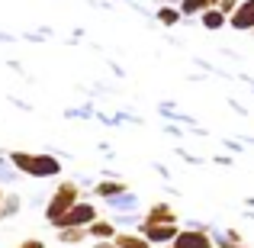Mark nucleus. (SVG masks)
Listing matches in <instances>:
<instances>
[{"instance_id": "nucleus-23", "label": "nucleus", "mask_w": 254, "mask_h": 248, "mask_svg": "<svg viewBox=\"0 0 254 248\" xmlns=\"http://www.w3.org/2000/svg\"><path fill=\"white\" fill-rule=\"evenodd\" d=\"M251 32H254V29H251Z\"/></svg>"}, {"instance_id": "nucleus-16", "label": "nucleus", "mask_w": 254, "mask_h": 248, "mask_svg": "<svg viewBox=\"0 0 254 248\" xmlns=\"http://www.w3.org/2000/svg\"><path fill=\"white\" fill-rule=\"evenodd\" d=\"M212 242H216V248H248V245H242V242H232V239H225V236H216Z\"/></svg>"}, {"instance_id": "nucleus-15", "label": "nucleus", "mask_w": 254, "mask_h": 248, "mask_svg": "<svg viewBox=\"0 0 254 248\" xmlns=\"http://www.w3.org/2000/svg\"><path fill=\"white\" fill-rule=\"evenodd\" d=\"M177 10H180V16H199V13H203L206 6L199 3V0H180Z\"/></svg>"}, {"instance_id": "nucleus-9", "label": "nucleus", "mask_w": 254, "mask_h": 248, "mask_svg": "<svg viewBox=\"0 0 254 248\" xmlns=\"http://www.w3.org/2000/svg\"><path fill=\"white\" fill-rule=\"evenodd\" d=\"M123 193H129L126 180H100L93 187V197H100V200H113V197H123Z\"/></svg>"}, {"instance_id": "nucleus-11", "label": "nucleus", "mask_w": 254, "mask_h": 248, "mask_svg": "<svg viewBox=\"0 0 254 248\" xmlns=\"http://www.w3.org/2000/svg\"><path fill=\"white\" fill-rule=\"evenodd\" d=\"M199 23H203L209 32H216V29H222V26H229V16H225L219 6H209V10L199 13Z\"/></svg>"}, {"instance_id": "nucleus-5", "label": "nucleus", "mask_w": 254, "mask_h": 248, "mask_svg": "<svg viewBox=\"0 0 254 248\" xmlns=\"http://www.w3.org/2000/svg\"><path fill=\"white\" fill-rule=\"evenodd\" d=\"M177 232V223H138V236H145L151 245H171Z\"/></svg>"}, {"instance_id": "nucleus-19", "label": "nucleus", "mask_w": 254, "mask_h": 248, "mask_svg": "<svg viewBox=\"0 0 254 248\" xmlns=\"http://www.w3.org/2000/svg\"><path fill=\"white\" fill-rule=\"evenodd\" d=\"M93 248H116V245H113V239H110V242H93Z\"/></svg>"}, {"instance_id": "nucleus-4", "label": "nucleus", "mask_w": 254, "mask_h": 248, "mask_svg": "<svg viewBox=\"0 0 254 248\" xmlns=\"http://www.w3.org/2000/svg\"><path fill=\"white\" fill-rule=\"evenodd\" d=\"M171 245L174 248H216L212 236L203 229V226H187V229H180Z\"/></svg>"}, {"instance_id": "nucleus-20", "label": "nucleus", "mask_w": 254, "mask_h": 248, "mask_svg": "<svg viewBox=\"0 0 254 248\" xmlns=\"http://www.w3.org/2000/svg\"><path fill=\"white\" fill-rule=\"evenodd\" d=\"M199 3H203L206 10H209V6H219V0H199Z\"/></svg>"}, {"instance_id": "nucleus-14", "label": "nucleus", "mask_w": 254, "mask_h": 248, "mask_svg": "<svg viewBox=\"0 0 254 248\" xmlns=\"http://www.w3.org/2000/svg\"><path fill=\"white\" fill-rule=\"evenodd\" d=\"M155 16H158V23H161V26H177L180 23V10H177V6H171V3H161Z\"/></svg>"}, {"instance_id": "nucleus-13", "label": "nucleus", "mask_w": 254, "mask_h": 248, "mask_svg": "<svg viewBox=\"0 0 254 248\" xmlns=\"http://www.w3.org/2000/svg\"><path fill=\"white\" fill-rule=\"evenodd\" d=\"M19 210H23V200H19L16 193H3V203H0V219L19 216Z\"/></svg>"}, {"instance_id": "nucleus-6", "label": "nucleus", "mask_w": 254, "mask_h": 248, "mask_svg": "<svg viewBox=\"0 0 254 248\" xmlns=\"http://www.w3.org/2000/svg\"><path fill=\"white\" fill-rule=\"evenodd\" d=\"M229 26L235 32H251L254 29V0H238L235 13L229 16Z\"/></svg>"}, {"instance_id": "nucleus-7", "label": "nucleus", "mask_w": 254, "mask_h": 248, "mask_svg": "<svg viewBox=\"0 0 254 248\" xmlns=\"http://www.w3.org/2000/svg\"><path fill=\"white\" fill-rule=\"evenodd\" d=\"M116 223L113 219H97V223L87 226V239H93V242H110L113 236H116Z\"/></svg>"}, {"instance_id": "nucleus-3", "label": "nucleus", "mask_w": 254, "mask_h": 248, "mask_svg": "<svg viewBox=\"0 0 254 248\" xmlns=\"http://www.w3.org/2000/svg\"><path fill=\"white\" fill-rule=\"evenodd\" d=\"M97 219H100L97 203H90V200H77V203L71 206V210L64 213V216L58 219L52 229H87V226L97 223Z\"/></svg>"}, {"instance_id": "nucleus-17", "label": "nucleus", "mask_w": 254, "mask_h": 248, "mask_svg": "<svg viewBox=\"0 0 254 248\" xmlns=\"http://www.w3.org/2000/svg\"><path fill=\"white\" fill-rule=\"evenodd\" d=\"M235 6H238V0H219V10H222L225 16H232V13H235Z\"/></svg>"}, {"instance_id": "nucleus-22", "label": "nucleus", "mask_w": 254, "mask_h": 248, "mask_svg": "<svg viewBox=\"0 0 254 248\" xmlns=\"http://www.w3.org/2000/svg\"><path fill=\"white\" fill-rule=\"evenodd\" d=\"M161 248H174V245H161Z\"/></svg>"}, {"instance_id": "nucleus-12", "label": "nucleus", "mask_w": 254, "mask_h": 248, "mask_svg": "<svg viewBox=\"0 0 254 248\" xmlns=\"http://www.w3.org/2000/svg\"><path fill=\"white\" fill-rule=\"evenodd\" d=\"M55 232H58V245H62V248L87 242V229H55Z\"/></svg>"}, {"instance_id": "nucleus-21", "label": "nucleus", "mask_w": 254, "mask_h": 248, "mask_svg": "<svg viewBox=\"0 0 254 248\" xmlns=\"http://www.w3.org/2000/svg\"><path fill=\"white\" fill-rule=\"evenodd\" d=\"M0 203H3V190H0Z\"/></svg>"}, {"instance_id": "nucleus-1", "label": "nucleus", "mask_w": 254, "mask_h": 248, "mask_svg": "<svg viewBox=\"0 0 254 248\" xmlns=\"http://www.w3.org/2000/svg\"><path fill=\"white\" fill-rule=\"evenodd\" d=\"M10 165L19 174H29V177H58L62 174V162L55 155H39V152H10Z\"/></svg>"}, {"instance_id": "nucleus-10", "label": "nucleus", "mask_w": 254, "mask_h": 248, "mask_svg": "<svg viewBox=\"0 0 254 248\" xmlns=\"http://www.w3.org/2000/svg\"><path fill=\"white\" fill-rule=\"evenodd\" d=\"M113 245L116 248H155L145 236H138V232H116V236H113Z\"/></svg>"}, {"instance_id": "nucleus-2", "label": "nucleus", "mask_w": 254, "mask_h": 248, "mask_svg": "<svg viewBox=\"0 0 254 248\" xmlns=\"http://www.w3.org/2000/svg\"><path fill=\"white\" fill-rule=\"evenodd\" d=\"M77 200H81V184H77V180H62V184L55 187V193L45 200V223L55 226Z\"/></svg>"}, {"instance_id": "nucleus-8", "label": "nucleus", "mask_w": 254, "mask_h": 248, "mask_svg": "<svg viewBox=\"0 0 254 248\" xmlns=\"http://www.w3.org/2000/svg\"><path fill=\"white\" fill-rule=\"evenodd\" d=\"M142 223H177V213L171 203H151Z\"/></svg>"}, {"instance_id": "nucleus-18", "label": "nucleus", "mask_w": 254, "mask_h": 248, "mask_svg": "<svg viewBox=\"0 0 254 248\" xmlns=\"http://www.w3.org/2000/svg\"><path fill=\"white\" fill-rule=\"evenodd\" d=\"M16 248H49V245H45L42 239H23V242H19Z\"/></svg>"}]
</instances>
